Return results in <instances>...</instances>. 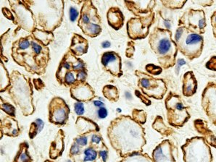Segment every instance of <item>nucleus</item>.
Returning <instances> with one entry per match:
<instances>
[{
  "mask_svg": "<svg viewBox=\"0 0 216 162\" xmlns=\"http://www.w3.org/2000/svg\"><path fill=\"white\" fill-rule=\"evenodd\" d=\"M178 27H184L202 35L205 33L207 28L205 12L202 10L188 9L178 19Z\"/></svg>",
  "mask_w": 216,
  "mask_h": 162,
  "instance_id": "8",
  "label": "nucleus"
},
{
  "mask_svg": "<svg viewBox=\"0 0 216 162\" xmlns=\"http://www.w3.org/2000/svg\"><path fill=\"white\" fill-rule=\"evenodd\" d=\"M174 41L178 52L190 61L199 58L203 52V35L197 34L184 27H178Z\"/></svg>",
  "mask_w": 216,
  "mask_h": 162,
  "instance_id": "4",
  "label": "nucleus"
},
{
  "mask_svg": "<svg viewBox=\"0 0 216 162\" xmlns=\"http://www.w3.org/2000/svg\"><path fill=\"white\" fill-rule=\"evenodd\" d=\"M44 126H45V123L41 119H37L34 123H33L29 131V136L31 138H34L38 134V132H40L43 130Z\"/></svg>",
  "mask_w": 216,
  "mask_h": 162,
  "instance_id": "21",
  "label": "nucleus"
},
{
  "mask_svg": "<svg viewBox=\"0 0 216 162\" xmlns=\"http://www.w3.org/2000/svg\"><path fill=\"white\" fill-rule=\"evenodd\" d=\"M11 50L13 60L26 71L39 75L45 73L50 59L49 47L34 35L13 42Z\"/></svg>",
  "mask_w": 216,
  "mask_h": 162,
  "instance_id": "1",
  "label": "nucleus"
},
{
  "mask_svg": "<svg viewBox=\"0 0 216 162\" xmlns=\"http://www.w3.org/2000/svg\"><path fill=\"white\" fill-rule=\"evenodd\" d=\"M84 159L83 161H94L96 159L97 156V154L96 151L92 148H88L84 150Z\"/></svg>",
  "mask_w": 216,
  "mask_h": 162,
  "instance_id": "23",
  "label": "nucleus"
},
{
  "mask_svg": "<svg viewBox=\"0 0 216 162\" xmlns=\"http://www.w3.org/2000/svg\"><path fill=\"white\" fill-rule=\"evenodd\" d=\"M31 34L34 35L35 38H36L37 39L39 40V41L42 42L45 45L47 46L54 39L52 32L45 31V30L38 29V28H36V29L31 33Z\"/></svg>",
  "mask_w": 216,
  "mask_h": 162,
  "instance_id": "19",
  "label": "nucleus"
},
{
  "mask_svg": "<svg viewBox=\"0 0 216 162\" xmlns=\"http://www.w3.org/2000/svg\"><path fill=\"white\" fill-rule=\"evenodd\" d=\"M100 156L102 157L103 161L105 162L107 161V150H100Z\"/></svg>",
  "mask_w": 216,
  "mask_h": 162,
  "instance_id": "38",
  "label": "nucleus"
},
{
  "mask_svg": "<svg viewBox=\"0 0 216 162\" xmlns=\"http://www.w3.org/2000/svg\"><path fill=\"white\" fill-rule=\"evenodd\" d=\"M70 153H71L73 155L78 154L79 153V147H78V144L76 143V144H74V145L72 146L71 148H70Z\"/></svg>",
  "mask_w": 216,
  "mask_h": 162,
  "instance_id": "35",
  "label": "nucleus"
},
{
  "mask_svg": "<svg viewBox=\"0 0 216 162\" xmlns=\"http://www.w3.org/2000/svg\"><path fill=\"white\" fill-rule=\"evenodd\" d=\"M101 63L105 70L115 77L122 76V63L121 58L118 53L115 52H106L102 55Z\"/></svg>",
  "mask_w": 216,
  "mask_h": 162,
  "instance_id": "13",
  "label": "nucleus"
},
{
  "mask_svg": "<svg viewBox=\"0 0 216 162\" xmlns=\"http://www.w3.org/2000/svg\"><path fill=\"white\" fill-rule=\"evenodd\" d=\"M15 14V24L28 32H33L36 28L37 22L35 15L25 1H9Z\"/></svg>",
  "mask_w": 216,
  "mask_h": 162,
  "instance_id": "7",
  "label": "nucleus"
},
{
  "mask_svg": "<svg viewBox=\"0 0 216 162\" xmlns=\"http://www.w3.org/2000/svg\"><path fill=\"white\" fill-rule=\"evenodd\" d=\"M97 116L98 118L100 119H105L106 118L108 115L107 109L105 107H101L97 110Z\"/></svg>",
  "mask_w": 216,
  "mask_h": 162,
  "instance_id": "32",
  "label": "nucleus"
},
{
  "mask_svg": "<svg viewBox=\"0 0 216 162\" xmlns=\"http://www.w3.org/2000/svg\"><path fill=\"white\" fill-rule=\"evenodd\" d=\"M103 94L107 99L116 101L118 99V90L113 86H106L103 89Z\"/></svg>",
  "mask_w": 216,
  "mask_h": 162,
  "instance_id": "22",
  "label": "nucleus"
},
{
  "mask_svg": "<svg viewBox=\"0 0 216 162\" xmlns=\"http://www.w3.org/2000/svg\"><path fill=\"white\" fill-rule=\"evenodd\" d=\"M74 110L75 112L76 113V114L79 115H83L84 114L85 112V109L84 106H83V104L81 103V102H76L74 105Z\"/></svg>",
  "mask_w": 216,
  "mask_h": 162,
  "instance_id": "27",
  "label": "nucleus"
},
{
  "mask_svg": "<svg viewBox=\"0 0 216 162\" xmlns=\"http://www.w3.org/2000/svg\"><path fill=\"white\" fill-rule=\"evenodd\" d=\"M1 109L4 112H6L7 114L10 115V116L15 117V107L12 105H11V104L8 103H2L1 105Z\"/></svg>",
  "mask_w": 216,
  "mask_h": 162,
  "instance_id": "25",
  "label": "nucleus"
},
{
  "mask_svg": "<svg viewBox=\"0 0 216 162\" xmlns=\"http://www.w3.org/2000/svg\"><path fill=\"white\" fill-rule=\"evenodd\" d=\"M89 49V42L82 35L74 33L71 39L69 50L75 56L80 57L87 54Z\"/></svg>",
  "mask_w": 216,
  "mask_h": 162,
  "instance_id": "15",
  "label": "nucleus"
},
{
  "mask_svg": "<svg viewBox=\"0 0 216 162\" xmlns=\"http://www.w3.org/2000/svg\"><path fill=\"white\" fill-rule=\"evenodd\" d=\"M107 18L109 25L115 30H120L124 24V15L120 9L116 7L109 9L107 13Z\"/></svg>",
  "mask_w": 216,
  "mask_h": 162,
  "instance_id": "17",
  "label": "nucleus"
},
{
  "mask_svg": "<svg viewBox=\"0 0 216 162\" xmlns=\"http://www.w3.org/2000/svg\"><path fill=\"white\" fill-rule=\"evenodd\" d=\"M94 106H96V107H99V109L101 107H104L105 106L104 103L101 101H94Z\"/></svg>",
  "mask_w": 216,
  "mask_h": 162,
  "instance_id": "39",
  "label": "nucleus"
},
{
  "mask_svg": "<svg viewBox=\"0 0 216 162\" xmlns=\"http://www.w3.org/2000/svg\"><path fill=\"white\" fill-rule=\"evenodd\" d=\"M202 105L208 118L216 126V82H209L204 88Z\"/></svg>",
  "mask_w": 216,
  "mask_h": 162,
  "instance_id": "11",
  "label": "nucleus"
},
{
  "mask_svg": "<svg viewBox=\"0 0 216 162\" xmlns=\"http://www.w3.org/2000/svg\"><path fill=\"white\" fill-rule=\"evenodd\" d=\"M149 44L162 69L167 70L176 65L178 50L171 30L155 28L149 35Z\"/></svg>",
  "mask_w": 216,
  "mask_h": 162,
  "instance_id": "2",
  "label": "nucleus"
},
{
  "mask_svg": "<svg viewBox=\"0 0 216 162\" xmlns=\"http://www.w3.org/2000/svg\"><path fill=\"white\" fill-rule=\"evenodd\" d=\"M187 1H177V0H162V5L170 10H179L184 7Z\"/></svg>",
  "mask_w": 216,
  "mask_h": 162,
  "instance_id": "20",
  "label": "nucleus"
},
{
  "mask_svg": "<svg viewBox=\"0 0 216 162\" xmlns=\"http://www.w3.org/2000/svg\"><path fill=\"white\" fill-rule=\"evenodd\" d=\"M139 78V86L144 90V94L157 99H161L167 90L166 84L162 79L155 78L147 73L136 71Z\"/></svg>",
  "mask_w": 216,
  "mask_h": 162,
  "instance_id": "10",
  "label": "nucleus"
},
{
  "mask_svg": "<svg viewBox=\"0 0 216 162\" xmlns=\"http://www.w3.org/2000/svg\"><path fill=\"white\" fill-rule=\"evenodd\" d=\"M88 139L86 136H81L76 139V143L79 146H86L87 144Z\"/></svg>",
  "mask_w": 216,
  "mask_h": 162,
  "instance_id": "34",
  "label": "nucleus"
},
{
  "mask_svg": "<svg viewBox=\"0 0 216 162\" xmlns=\"http://www.w3.org/2000/svg\"><path fill=\"white\" fill-rule=\"evenodd\" d=\"M165 106L167 112V120L170 125L173 127H182L190 118L187 108L178 95L170 93L165 99Z\"/></svg>",
  "mask_w": 216,
  "mask_h": 162,
  "instance_id": "6",
  "label": "nucleus"
},
{
  "mask_svg": "<svg viewBox=\"0 0 216 162\" xmlns=\"http://www.w3.org/2000/svg\"><path fill=\"white\" fill-rule=\"evenodd\" d=\"M18 158L21 162H28L30 159L29 156H28L26 150H25V151H22L21 154H20Z\"/></svg>",
  "mask_w": 216,
  "mask_h": 162,
  "instance_id": "33",
  "label": "nucleus"
},
{
  "mask_svg": "<svg viewBox=\"0 0 216 162\" xmlns=\"http://www.w3.org/2000/svg\"><path fill=\"white\" fill-rule=\"evenodd\" d=\"M198 4H201L202 7H210L212 6L214 2L213 1H202V2H198Z\"/></svg>",
  "mask_w": 216,
  "mask_h": 162,
  "instance_id": "37",
  "label": "nucleus"
},
{
  "mask_svg": "<svg viewBox=\"0 0 216 162\" xmlns=\"http://www.w3.org/2000/svg\"><path fill=\"white\" fill-rule=\"evenodd\" d=\"M155 14L153 12L145 16L132 17L127 22V33L131 40L144 39L149 35V28L155 23Z\"/></svg>",
  "mask_w": 216,
  "mask_h": 162,
  "instance_id": "9",
  "label": "nucleus"
},
{
  "mask_svg": "<svg viewBox=\"0 0 216 162\" xmlns=\"http://www.w3.org/2000/svg\"><path fill=\"white\" fill-rule=\"evenodd\" d=\"M102 141V138H101L100 136H99L97 135H93L92 137V143H95V144H99Z\"/></svg>",
  "mask_w": 216,
  "mask_h": 162,
  "instance_id": "36",
  "label": "nucleus"
},
{
  "mask_svg": "<svg viewBox=\"0 0 216 162\" xmlns=\"http://www.w3.org/2000/svg\"><path fill=\"white\" fill-rule=\"evenodd\" d=\"M110 46H111V43H110V42L108 41H105L102 43V48H104V49L109 48Z\"/></svg>",
  "mask_w": 216,
  "mask_h": 162,
  "instance_id": "40",
  "label": "nucleus"
},
{
  "mask_svg": "<svg viewBox=\"0 0 216 162\" xmlns=\"http://www.w3.org/2000/svg\"><path fill=\"white\" fill-rule=\"evenodd\" d=\"M135 44H134V41H131L129 43V47L126 49V57H132L134 56V52H135V47H134Z\"/></svg>",
  "mask_w": 216,
  "mask_h": 162,
  "instance_id": "30",
  "label": "nucleus"
},
{
  "mask_svg": "<svg viewBox=\"0 0 216 162\" xmlns=\"http://www.w3.org/2000/svg\"><path fill=\"white\" fill-rule=\"evenodd\" d=\"M36 2V1H35ZM37 5L36 14H35L37 25L44 30L52 32L63 22L64 16L63 1H45L46 5L43 6L42 2H36Z\"/></svg>",
  "mask_w": 216,
  "mask_h": 162,
  "instance_id": "3",
  "label": "nucleus"
},
{
  "mask_svg": "<svg viewBox=\"0 0 216 162\" xmlns=\"http://www.w3.org/2000/svg\"><path fill=\"white\" fill-rule=\"evenodd\" d=\"M78 26L83 34L90 38L97 37L102 33V20L92 1L83 2Z\"/></svg>",
  "mask_w": 216,
  "mask_h": 162,
  "instance_id": "5",
  "label": "nucleus"
},
{
  "mask_svg": "<svg viewBox=\"0 0 216 162\" xmlns=\"http://www.w3.org/2000/svg\"><path fill=\"white\" fill-rule=\"evenodd\" d=\"M125 95H126V96H127V98H129V97H130V99H131V94H130L129 92H126V93H125Z\"/></svg>",
  "mask_w": 216,
  "mask_h": 162,
  "instance_id": "41",
  "label": "nucleus"
},
{
  "mask_svg": "<svg viewBox=\"0 0 216 162\" xmlns=\"http://www.w3.org/2000/svg\"><path fill=\"white\" fill-rule=\"evenodd\" d=\"M87 77V69L81 70L77 72L76 74V80L77 82H85L86 79Z\"/></svg>",
  "mask_w": 216,
  "mask_h": 162,
  "instance_id": "29",
  "label": "nucleus"
},
{
  "mask_svg": "<svg viewBox=\"0 0 216 162\" xmlns=\"http://www.w3.org/2000/svg\"><path fill=\"white\" fill-rule=\"evenodd\" d=\"M79 12L78 9H76L73 6H70L69 8V15L70 21L71 22H75L76 21L77 17H78Z\"/></svg>",
  "mask_w": 216,
  "mask_h": 162,
  "instance_id": "26",
  "label": "nucleus"
},
{
  "mask_svg": "<svg viewBox=\"0 0 216 162\" xmlns=\"http://www.w3.org/2000/svg\"><path fill=\"white\" fill-rule=\"evenodd\" d=\"M70 91L72 96L78 101H87L94 96V91L86 82H77Z\"/></svg>",
  "mask_w": 216,
  "mask_h": 162,
  "instance_id": "16",
  "label": "nucleus"
},
{
  "mask_svg": "<svg viewBox=\"0 0 216 162\" xmlns=\"http://www.w3.org/2000/svg\"><path fill=\"white\" fill-rule=\"evenodd\" d=\"M205 67L208 70L212 71H216V56H213L209 59V61L206 63Z\"/></svg>",
  "mask_w": 216,
  "mask_h": 162,
  "instance_id": "28",
  "label": "nucleus"
},
{
  "mask_svg": "<svg viewBox=\"0 0 216 162\" xmlns=\"http://www.w3.org/2000/svg\"><path fill=\"white\" fill-rule=\"evenodd\" d=\"M210 23L213 28V34L215 39H216V11L213 13L210 17Z\"/></svg>",
  "mask_w": 216,
  "mask_h": 162,
  "instance_id": "31",
  "label": "nucleus"
},
{
  "mask_svg": "<svg viewBox=\"0 0 216 162\" xmlns=\"http://www.w3.org/2000/svg\"><path fill=\"white\" fill-rule=\"evenodd\" d=\"M182 90L185 96H191L197 89V81L192 71L184 73L182 79Z\"/></svg>",
  "mask_w": 216,
  "mask_h": 162,
  "instance_id": "18",
  "label": "nucleus"
},
{
  "mask_svg": "<svg viewBox=\"0 0 216 162\" xmlns=\"http://www.w3.org/2000/svg\"><path fill=\"white\" fill-rule=\"evenodd\" d=\"M145 69H146L147 72L153 75H160L162 71V68L161 67L156 66L155 65H153V64H149V65H146Z\"/></svg>",
  "mask_w": 216,
  "mask_h": 162,
  "instance_id": "24",
  "label": "nucleus"
},
{
  "mask_svg": "<svg viewBox=\"0 0 216 162\" xmlns=\"http://www.w3.org/2000/svg\"><path fill=\"white\" fill-rule=\"evenodd\" d=\"M70 109L60 98L52 99L49 105V121L57 125L65 124L68 118Z\"/></svg>",
  "mask_w": 216,
  "mask_h": 162,
  "instance_id": "12",
  "label": "nucleus"
},
{
  "mask_svg": "<svg viewBox=\"0 0 216 162\" xmlns=\"http://www.w3.org/2000/svg\"><path fill=\"white\" fill-rule=\"evenodd\" d=\"M125 4L129 10L136 16L142 15H148L153 12L156 6V2L154 1H125Z\"/></svg>",
  "mask_w": 216,
  "mask_h": 162,
  "instance_id": "14",
  "label": "nucleus"
}]
</instances>
